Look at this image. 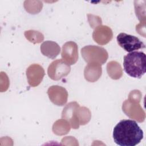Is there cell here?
<instances>
[{"label": "cell", "mask_w": 146, "mask_h": 146, "mask_svg": "<svg viewBox=\"0 0 146 146\" xmlns=\"http://www.w3.org/2000/svg\"><path fill=\"white\" fill-rule=\"evenodd\" d=\"M113 138L120 146H135L143 138V131L132 120H122L114 127Z\"/></svg>", "instance_id": "cell-1"}, {"label": "cell", "mask_w": 146, "mask_h": 146, "mask_svg": "<svg viewBox=\"0 0 146 146\" xmlns=\"http://www.w3.org/2000/svg\"><path fill=\"white\" fill-rule=\"evenodd\" d=\"M146 56L141 51H133L124 56L125 72L130 76L140 78L145 73Z\"/></svg>", "instance_id": "cell-2"}, {"label": "cell", "mask_w": 146, "mask_h": 146, "mask_svg": "<svg viewBox=\"0 0 146 146\" xmlns=\"http://www.w3.org/2000/svg\"><path fill=\"white\" fill-rule=\"evenodd\" d=\"M82 56L88 63L104 64L108 59V53L103 47L96 46H87L81 50Z\"/></svg>", "instance_id": "cell-3"}, {"label": "cell", "mask_w": 146, "mask_h": 146, "mask_svg": "<svg viewBox=\"0 0 146 146\" xmlns=\"http://www.w3.org/2000/svg\"><path fill=\"white\" fill-rule=\"evenodd\" d=\"M116 39L118 44L125 51L129 52L145 47V44L137 36L124 33L118 34Z\"/></svg>", "instance_id": "cell-4"}, {"label": "cell", "mask_w": 146, "mask_h": 146, "mask_svg": "<svg viewBox=\"0 0 146 146\" xmlns=\"http://www.w3.org/2000/svg\"><path fill=\"white\" fill-rule=\"evenodd\" d=\"M71 70L69 64L63 59H58L52 62L48 66L47 73L49 77L54 80H58L67 76Z\"/></svg>", "instance_id": "cell-5"}, {"label": "cell", "mask_w": 146, "mask_h": 146, "mask_svg": "<svg viewBox=\"0 0 146 146\" xmlns=\"http://www.w3.org/2000/svg\"><path fill=\"white\" fill-rule=\"evenodd\" d=\"M62 59L68 64H74L78 59V46L76 43L70 41L65 43L62 47Z\"/></svg>", "instance_id": "cell-6"}, {"label": "cell", "mask_w": 146, "mask_h": 146, "mask_svg": "<svg viewBox=\"0 0 146 146\" xmlns=\"http://www.w3.org/2000/svg\"><path fill=\"white\" fill-rule=\"evenodd\" d=\"M79 107L76 102H71L64 107L62 113V118L68 120L74 129L78 128L80 124L77 117V109Z\"/></svg>", "instance_id": "cell-7"}, {"label": "cell", "mask_w": 146, "mask_h": 146, "mask_svg": "<svg viewBox=\"0 0 146 146\" xmlns=\"http://www.w3.org/2000/svg\"><path fill=\"white\" fill-rule=\"evenodd\" d=\"M47 94L51 101L57 106H63L67 102V92L60 86H51L48 88Z\"/></svg>", "instance_id": "cell-8"}, {"label": "cell", "mask_w": 146, "mask_h": 146, "mask_svg": "<svg viewBox=\"0 0 146 146\" xmlns=\"http://www.w3.org/2000/svg\"><path fill=\"white\" fill-rule=\"evenodd\" d=\"M27 77L30 86H38L42 81L44 75L43 68L38 64L31 65L26 70Z\"/></svg>", "instance_id": "cell-9"}, {"label": "cell", "mask_w": 146, "mask_h": 146, "mask_svg": "<svg viewBox=\"0 0 146 146\" xmlns=\"http://www.w3.org/2000/svg\"><path fill=\"white\" fill-rule=\"evenodd\" d=\"M94 40L100 44L107 43L112 38L111 29L106 26H99L94 30L92 34Z\"/></svg>", "instance_id": "cell-10"}, {"label": "cell", "mask_w": 146, "mask_h": 146, "mask_svg": "<svg viewBox=\"0 0 146 146\" xmlns=\"http://www.w3.org/2000/svg\"><path fill=\"white\" fill-rule=\"evenodd\" d=\"M59 46L52 41H45L40 46V51L44 55L51 59H54L60 52Z\"/></svg>", "instance_id": "cell-11"}, {"label": "cell", "mask_w": 146, "mask_h": 146, "mask_svg": "<svg viewBox=\"0 0 146 146\" xmlns=\"http://www.w3.org/2000/svg\"><path fill=\"white\" fill-rule=\"evenodd\" d=\"M102 75L101 65L97 63H88L84 69V77L89 82L97 80Z\"/></svg>", "instance_id": "cell-12"}, {"label": "cell", "mask_w": 146, "mask_h": 146, "mask_svg": "<svg viewBox=\"0 0 146 146\" xmlns=\"http://www.w3.org/2000/svg\"><path fill=\"white\" fill-rule=\"evenodd\" d=\"M79 107L77 109V117L79 124L84 125L90 121L91 113L89 110L86 107H81L79 108Z\"/></svg>", "instance_id": "cell-13"}]
</instances>
